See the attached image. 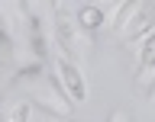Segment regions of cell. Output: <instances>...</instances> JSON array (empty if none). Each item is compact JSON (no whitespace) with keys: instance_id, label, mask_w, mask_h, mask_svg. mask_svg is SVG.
Returning <instances> with one entry per match:
<instances>
[{"instance_id":"cell-1","label":"cell","mask_w":155,"mask_h":122,"mask_svg":"<svg viewBox=\"0 0 155 122\" xmlns=\"http://www.w3.org/2000/svg\"><path fill=\"white\" fill-rule=\"evenodd\" d=\"M58 74V87H61V93H68V100H87V87H84V77H81V71H78L71 61H58L55 67Z\"/></svg>"},{"instance_id":"cell-2","label":"cell","mask_w":155,"mask_h":122,"mask_svg":"<svg viewBox=\"0 0 155 122\" xmlns=\"http://www.w3.org/2000/svg\"><path fill=\"white\" fill-rule=\"evenodd\" d=\"M32 103L39 106V109H45L48 116H61V119H68L71 116V100L68 96H61L58 90H36V96H32Z\"/></svg>"},{"instance_id":"cell-3","label":"cell","mask_w":155,"mask_h":122,"mask_svg":"<svg viewBox=\"0 0 155 122\" xmlns=\"http://www.w3.org/2000/svg\"><path fill=\"white\" fill-rule=\"evenodd\" d=\"M58 45L65 52V61L78 55V32H74V26L68 19H58Z\"/></svg>"},{"instance_id":"cell-4","label":"cell","mask_w":155,"mask_h":122,"mask_svg":"<svg viewBox=\"0 0 155 122\" xmlns=\"http://www.w3.org/2000/svg\"><path fill=\"white\" fill-rule=\"evenodd\" d=\"M29 29H32V36H29V48H32V55L39 58V61H45V39H42V29H39V19L29 16Z\"/></svg>"},{"instance_id":"cell-5","label":"cell","mask_w":155,"mask_h":122,"mask_svg":"<svg viewBox=\"0 0 155 122\" xmlns=\"http://www.w3.org/2000/svg\"><path fill=\"white\" fill-rule=\"evenodd\" d=\"M78 19H81V26L84 29H97V26H104V10L100 7H81V13H78Z\"/></svg>"},{"instance_id":"cell-6","label":"cell","mask_w":155,"mask_h":122,"mask_svg":"<svg viewBox=\"0 0 155 122\" xmlns=\"http://www.w3.org/2000/svg\"><path fill=\"white\" fill-rule=\"evenodd\" d=\"M29 113H32V103H16L3 122H26V119H29Z\"/></svg>"},{"instance_id":"cell-7","label":"cell","mask_w":155,"mask_h":122,"mask_svg":"<svg viewBox=\"0 0 155 122\" xmlns=\"http://www.w3.org/2000/svg\"><path fill=\"white\" fill-rule=\"evenodd\" d=\"M10 52H13V39H10V29L0 23V58H10Z\"/></svg>"},{"instance_id":"cell-8","label":"cell","mask_w":155,"mask_h":122,"mask_svg":"<svg viewBox=\"0 0 155 122\" xmlns=\"http://www.w3.org/2000/svg\"><path fill=\"white\" fill-rule=\"evenodd\" d=\"M107 122H129V119H126L123 113H110V119H107Z\"/></svg>"}]
</instances>
